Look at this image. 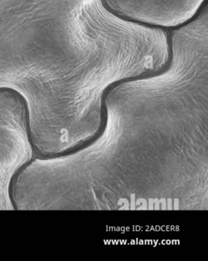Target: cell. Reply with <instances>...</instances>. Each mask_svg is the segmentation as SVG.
<instances>
[{
	"label": "cell",
	"instance_id": "cell-1",
	"mask_svg": "<svg viewBox=\"0 0 208 261\" xmlns=\"http://www.w3.org/2000/svg\"><path fill=\"white\" fill-rule=\"evenodd\" d=\"M33 155L25 101L12 90L0 89V211L15 210L12 182Z\"/></svg>",
	"mask_w": 208,
	"mask_h": 261
}]
</instances>
